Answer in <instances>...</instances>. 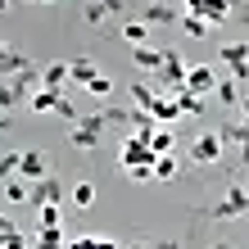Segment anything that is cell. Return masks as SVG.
Returning <instances> with one entry per match:
<instances>
[{"instance_id":"35","label":"cell","mask_w":249,"mask_h":249,"mask_svg":"<svg viewBox=\"0 0 249 249\" xmlns=\"http://www.w3.org/2000/svg\"><path fill=\"white\" fill-rule=\"evenodd\" d=\"M95 249H123V245L113 240V236H95Z\"/></svg>"},{"instance_id":"39","label":"cell","mask_w":249,"mask_h":249,"mask_svg":"<svg viewBox=\"0 0 249 249\" xmlns=\"http://www.w3.org/2000/svg\"><path fill=\"white\" fill-rule=\"evenodd\" d=\"M9 5H14V0H0V14H5V9H9Z\"/></svg>"},{"instance_id":"9","label":"cell","mask_w":249,"mask_h":249,"mask_svg":"<svg viewBox=\"0 0 249 249\" xmlns=\"http://www.w3.org/2000/svg\"><path fill=\"white\" fill-rule=\"evenodd\" d=\"M32 209H46V204H68L64 199V181L59 177H41V181H32Z\"/></svg>"},{"instance_id":"34","label":"cell","mask_w":249,"mask_h":249,"mask_svg":"<svg viewBox=\"0 0 249 249\" xmlns=\"http://www.w3.org/2000/svg\"><path fill=\"white\" fill-rule=\"evenodd\" d=\"M14 231H18V227H14V222H9V217H0V245H5V240L14 236Z\"/></svg>"},{"instance_id":"1","label":"cell","mask_w":249,"mask_h":249,"mask_svg":"<svg viewBox=\"0 0 249 249\" xmlns=\"http://www.w3.org/2000/svg\"><path fill=\"white\" fill-rule=\"evenodd\" d=\"M105 131H109V118H105V113L77 118V123L68 127V145H72V150H82V154H91V150L105 145Z\"/></svg>"},{"instance_id":"27","label":"cell","mask_w":249,"mask_h":249,"mask_svg":"<svg viewBox=\"0 0 249 249\" xmlns=\"http://www.w3.org/2000/svg\"><path fill=\"white\" fill-rule=\"evenodd\" d=\"M64 209H68V204H46V209H36L41 227H59V222H64Z\"/></svg>"},{"instance_id":"33","label":"cell","mask_w":249,"mask_h":249,"mask_svg":"<svg viewBox=\"0 0 249 249\" xmlns=\"http://www.w3.org/2000/svg\"><path fill=\"white\" fill-rule=\"evenodd\" d=\"M127 177H131V181H154V168H131Z\"/></svg>"},{"instance_id":"23","label":"cell","mask_w":249,"mask_h":249,"mask_svg":"<svg viewBox=\"0 0 249 249\" xmlns=\"http://www.w3.org/2000/svg\"><path fill=\"white\" fill-rule=\"evenodd\" d=\"M68 204H72V209H91V204H95V186L91 181H77V186L68 190Z\"/></svg>"},{"instance_id":"25","label":"cell","mask_w":249,"mask_h":249,"mask_svg":"<svg viewBox=\"0 0 249 249\" xmlns=\"http://www.w3.org/2000/svg\"><path fill=\"white\" fill-rule=\"evenodd\" d=\"M172 145H177V131H172V127H154L150 150H154V154H172Z\"/></svg>"},{"instance_id":"11","label":"cell","mask_w":249,"mask_h":249,"mask_svg":"<svg viewBox=\"0 0 249 249\" xmlns=\"http://www.w3.org/2000/svg\"><path fill=\"white\" fill-rule=\"evenodd\" d=\"M217 136H222V145H236V150H240V163H249V118L245 123H236V118L222 123Z\"/></svg>"},{"instance_id":"22","label":"cell","mask_w":249,"mask_h":249,"mask_svg":"<svg viewBox=\"0 0 249 249\" xmlns=\"http://www.w3.org/2000/svg\"><path fill=\"white\" fill-rule=\"evenodd\" d=\"M5 199H9V204H27V199H32V181L9 177V181H5Z\"/></svg>"},{"instance_id":"19","label":"cell","mask_w":249,"mask_h":249,"mask_svg":"<svg viewBox=\"0 0 249 249\" xmlns=\"http://www.w3.org/2000/svg\"><path fill=\"white\" fill-rule=\"evenodd\" d=\"M145 36H150V23L145 18H123V41L127 46H145Z\"/></svg>"},{"instance_id":"15","label":"cell","mask_w":249,"mask_h":249,"mask_svg":"<svg viewBox=\"0 0 249 249\" xmlns=\"http://www.w3.org/2000/svg\"><path fill=\"white\" fill-rule=\"evenodd\" d=\"M32 249H68V231L64 227H41V231H32Z\"/></svg>"},{"instance_id":"41","label":"cell","mask_w":249,"mask_h":249,"mask_svg":"<svg viewBox=\"0 0 249 249\" xmlns=\"http://www.w3.org/2000/svg\"><path fill=\"white\" fill-rule=\"evenodd\" d=\"M36 5H54V0H36Z\"/></svg>"},{"instance_id":"38","label":"cell","mask_w":249,"mask_h":249,"mask_svg":"<svg viewBox=\"0 0 249 249\" xmlns=\"http://www.w3.org/2000/svg\"><path fill=\"white\" fill-rule=\"evenodd\" d=\"M127 249H154V245H145V240H136V245H127Z\"/></svg>"},{"instance_id":"29","label":"cell","mask_w":249,"mask_h":249,"mask_svg":"<svg viewBox=\"0 0 249 249\" xmlns=\"http://www.w3.org/2000/svg\"><path fill=\"white\" fill-rule=\"evenodd\" d=\"M9 177H18V154H5V159H0V181H9Z\"/></svg>"},{"instance_id":"4","label":"cell","mask_w":249,"mask_h":249,"mask_svg":"<svg viewBox=\"0 0 249 249\" xmlns=\"http://www.w3.org/2000/svg\"><path fill=\"white\" fill-rule=\"evenodd\" d=\"M217 64L227 68V77H236L245 86L249 82V41H227V46L217 50Z\"/></svg>"},{"instance_id":"8","label":"cell","mask_w":249,"mask_h":249,"mask_svg":"<svg viewBox=\"0 0 249 249\" xmlns=\"http://www.w3.org/2000/svg\"><path fill=\"white\" fill-rule=\"evenodd\" d=\"M154 159H159V154H154L145 141H136V136L123 141V172H131V168H154Z\"/></svg>"},{"instance_id":"42","label":"cell","mask_w":249,"mask_h":249,"mask_svg":"<svg viewBox=\"0 0 249 249\" xmlns=\"http://www.w3.org/2000/svg\"><path fill=\"white\" fill-rule=\"evenodd\" d=\"M0 131H5V118H0Z\"/></svg>"},{"instance_id":"13","label":"cell","mask_w":249,"mask_h":249,"mask_svg":"<svg viewBox=\"0 0 249 249\" xmlns=\"http://www.w3.org/2000/svg\"><path fill=\"white\" fill-rule=\"evenodd\" d=\"M168 100H177L181 118H204V95H195L190 86H172V91H163Z\"/></svg>"},{"instance_id":"20","label":"cell","mask_w":249,"mask_h":249,"mask_svg":"<svg viewBox=\"0 0 249 249\" xmlns=\"http://www.w3.org/2000/svg\"><path fill=\"white\" fill-rule=\"evenodd\" d=\"M41 86L64 91V86H68V64H46V68H41Z\"/></svg>"},{"instance_id":"28","label":"cell","mask_w":249,"mask_h":249,"mask_svg":"<svg viewBox=\"0 0 249 249\" xmlns=\"http://www.w3.org/2000/svg\"><path fill=\"white\" fill-rule=\"evenodd\" d=\"M181 27H186V36H195V41L213 32V27H209V23H204V18H195V14H186V18H181Z\"/></svg>"},{"instance_id":"36","label":"cell","mask_w":249,"mask_h":249,"mask_svg":"<svg viewBox=\"0 0 249 249\" xmlns=\"http://www.w3.org/2000/svg\"><path fill=\"white\" fill-rule=\"evenodd\" d=\"M154 249H177V240H159V245H154Z\"/></svg>"},{"instance_id":"12","label":"cell","mask_w":249,"mask_h":249,"mask_svg":"<svg viewBox=\"0 0 249 249\" xmlns=\"http://www.w3.org/2000/svg\"><path fill=\"white\" fill-rule=\"evenodd\" d=\"M217 82H222V72H217L213 64H195V68L186 72V86H190L195 95H209V91H217Z\"/></svg>"},{"instance_id":"6","label":"cell","mask_w":249,"mask_h":249,"mask_svg":"<svg viewBox=\"0 0 249 249\" xmlns=\"http://www.w3.org/2000/svg\"><path fill=\"white\" fill-rule=\"evenodd\" d=\"M236 0H186V14H195V18H204L209 27H222L227 23V14Z\"/></svg>"},{"instance_id":"31","label":"cell","mask_w":249,"mask_h":249,"mask_svg":"<svg viewBox=\"0 0 249 249\" xmlns=\"http://www.w3.org/2000/svg\"><path fill=\"white\" fill-rule=\"evenodd\" d=\"M100 5H105L109 18H123V14H127V0H100Z\"/></svg>"},{"instance_id":"18","label":"cell","mask_w":249,"mask_h":249,"mask_svg":"<svg viewBox=\"0 0 249 249\" xmlns=\"http://www.w3.org/2000/svg\"><path fill=\"white\" fill-rule=\"evenodd\" d=\"M159 100H163V95H159L154 86H145V82H136V86H131V109H145V113H154V105H159Z\"/></svg>"},{"instance_id":"32","label":"cell","mask_w":249,"mask_h":249,"mask_svg":"<svg viewBox=\"0 0 249 249\" xmlns=\"http://www.w3.org/2000/svg\"><path fill=\"white\" fill-rule=\"evenodd\" d=\"M68 249H95V231L91 236H68Z\"/></svg>"},{"instance_id":"24","label":"cell","mask_w":249,"mask_h":249,"mask_svg":"<svg viewBox=\"0 0 249 249\" xmlns=\"http://www.w3.org/2000/svg\"><path fill=\"white\" fill-rule=\"evenodd\" d=\"M82 91H86V95H95V100H109V95H113V77H109V72H95V77L86 82Z\"/></svg>"},{"instance_id":"17","label":"cell","mask_w":249,"mask_h":249,"mask_svg":"<svg viewBox=\"0 0 249 249\" xmlns=\"http://www.w3.org/2000/svg\"><path fill=\"white\" fill-rule=\"evenodd\" d=\"M141 18H145V23H159V27H168V23H181V18H177V9H172L168 0H154V5L145 9Z\"/></svg>"},{"instance_id":"3","label":"cell","mask_w":249,"mask_h":249,"mask_svg":"<svg viewBox=\"0 0 249 249\" xmlns=\"http://www.w3.org/2000/svg\"><path fill=\"white\" fill-rule=\"evenodd\" d=\"M245 213H249V186H231L227 195L209 209L213 222H236V217H245Z\"/></svg>"},{"instance_id":"37","label":"cell","mask_w":249,"mask_h":249,"mask_svg":"<svg viewBox=\"0 0 249 249\" xmlns=\"http://www.w3.org/2000/svg\"><path fill=\"white\" fill-rule=\"evenodd\" d=\"M240 113H245V118H249V91H245V100H240Z\"/></svg>"},{"instance_id":"26","label":"cell","mask_w":249,"mask_h":249,"mask_svg":"<svg viewBox=\"0 0 249 249\" xmlns=\"http://www.w3.org/2000/svg\"><path fill=\"white\" fill-rule=\"evenodd\" d=\"M177 177V154H159L154 159V181H172Z\"/></svg>"},{"instance_id":"21","label":"cell","mask_w":249,"mask_h":249,"mask_svg":"<svg viewBox=\"0 0 249 249\" xmlns=\"http://www.w3.org/2000/svg\"><path fill=\"white\" fill-rule=\"evenodd\" d=\"M95 59H68V82H77V86H86V82H91L95 77Z\"/></svg>"},{"instance_id":"2","label":"cell","mask_w":249,"mask_h":249,"mask_svg":"<svg viewBox=\"0 0 249 249\" xmlns=\"http://www.w3.org/2000/svg\"><path fill=\"white\" fill-rule=\"evenodd\" d=\"M27 109H32V113H59L64 123H77V109H72L68 91H50V86H41V91L27 95Z\"/></svg>"},{"instance_id":"30","label":"cell","mask_w":249,"mask_h":249,"mask_svg":"<svg viewBox=\"0 0 249 249\" xmlns=\"http://www.w3.org/2000/svg\"><path fill=\"white\" fill-rule=\"evenodd\" d=\"M0 249H32V236H23V231H14V236L0 245Z\"/></svg>"},{"instance_id":"10","label":"cell","mask_w":249,"mask_h":249,"mask_svg":"<svg viewBox=\"0 0 249 249\" xmlns=\"http://www.w3.org/2000/svg\"><path fill=\"white\" fill-rule=\"evenodd\" d=\"M18 177H23V181L50 177V159H46V150H23V154H18Z\"/></svg>"},{"instance_id":"16","label":"cell","mask_w":249,"mask_h":249,"mask_svg":"<svg viewBox=\"0 0 249 249\" xmlns=\"http://www.w3.org/2000/svg\"><path fill=\"white\" fill-rule=\"evenodd\" d=\"M131 64H136L141 72H159V64H163V50H154L150 41H145V46H131Z\"/></svg>"},{"instance_id":"5","label":"cell","mask_w":249,"mask_h":249,"mask_svg":"<svg viewBox=\"0 0 249 249\" xmlns=\"http://www.w3.org/2000/svg\"><path fill=\"white\" fill-rule=\"evenodd\" d=\"M222 136L217 131H199L195 141H190V163L195 168H213V163H222Z\"/></svg>"},{"instance_id":"7","label":"cell","mask_w":249,"mask_h":249,"mask_svg":"<svg viewBox=\"0 0 249 249\" xmlns=\"http://www.w3.org/2000/svg\"><path fill=\"white\" fill-rule=\"evenodd\" d=\"M186 59H181V54L177 50H163V64H159V82H163V86H159V91H172V86H186Z\"/></svg>"},{"instance_id":"14","label":"cell","mask_w":249,"mask_h":249,"mask_svg":"<svg viewBox=\"0 0 249 249\" xmlns=\"http://www.w3.org/2000/svg\"><path fill=\"white\" fill-rule=\"evenodd\" d=\"M213 100H217L222 109H240V100H245V86H240L236 77H222V82H217V91H213Z\"/></svg>"},{"instance_id":"40","label":"cell","mask_w":249,"mask_h":249,"mask_svg":"<svg viewBox=\"0 0 249 249\" xmlns=\"http://www.w3.org/2000/svg\"><path fill=\"white\" fill-rule=\"evenodd\" d=\"M213 249H231V245H227V240H217V245H213Z\"/></svg>"}]
</instances>
